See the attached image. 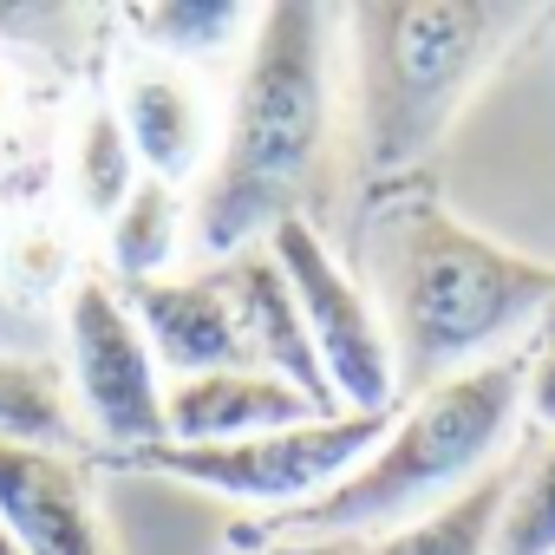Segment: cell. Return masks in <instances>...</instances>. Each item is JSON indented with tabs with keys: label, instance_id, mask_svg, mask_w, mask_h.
Returning <instances> with one entry per match:
<instances>
[{
	"label": "cell",
	"instance_id": "7a4b0ae2",
	"mask_svg": "<svg viewBox=\"0 0 555 555\" xmlns=\"http://www.w3.org/2000/svg\"><path fill=\"white\" fill-rule=\"evenodd\" d=\"M379 314L399 353V392H431L555 314V268L529 261L431 196H405L379 242Z\"/></svg>",
	"mask_w": 555,
	"mask_h": 555
},
{
	"label": "cell",
	"instance_id": "3957f363",
	"mask_svg": "<svg viewBox=\"0 0 555 555\" xmlns=\"http://www.w3.org/2000/svg\"><path fill=\"white\" fill-rule=\"evenodd\" d=\"M522 366L529 353H496L431 392H418L405 412H392L386 438L314 503L288 516H261L248 542L282 535H360V529H399L425 516L431 503L457 496L483 470L503 464L516 425H522Z\"/></svg>",
	"mask_w": 555,
	"mask_h": 555
},
{
	"label": "cell",
	"instance_id": "4fadbf2b",
	"mask_svg": "<svg viewBox=\"0 0 555 555\" xmlns=\"http://www.w3.org/2000/svg\"><path fill=\"white\" fill-rule=\"evenodd\" d=\"M509 477H516V457H503L496 470H483L457 496L431 503L425 516L386 529L360 555H496V522H503V503H509Z\"/></svg>",
	"mask_w": 555,
	"mask_h": 555
},
{
	"label": "cell",
	"instance_id": "8992f818",
	"mask_svg": "<svg viewBox=\"0 0 555 555\" xmlns=\"http://www.w3.org/2000/svg\"><path fill=\"white\" fill-rule=\"evenodd\" d=\"M268 255L282 261L295 308L308 321L314 360L327 373V392L340 412H392L399 399V353L386 334L379 301L334 261V248L321 242V229L308 216H288L268 229Z\"/></svg>",
	"mask_w": 555,
	"mask_h": 555
},
{
	"label": "cell",
	"instance_id": "9c48e42d",
	"mask_svg": "<svg viewBox=\"0 0 555 555\" xmlns=\"http://www.w3.org/2000/svg\"><path fill=\"white\" fill-rule=\"evenodd\" d=\"M0 529L21 542V555H112L86 464L53 444L0 438Z\"/></svg>",
	"mask_w": 555,
	"mask_h": 555
},
{
	"label": "cell",
	"instance_id": "ba28073f",
	"mask_svg": "<svg viewBox=\"0 0 555 555\" xmlns=\"http://www.w3.org/2000/svg\"><path fill=\"white\" fill-rule=\"evenodd\" d=\"M112 112H118L144 177H157L170 190H183L190 177H209V164L222 151V118L190 66L131 53L112 86Z\"/></svg>",
	"mask_w": 555,
	"mask_h": 555
},
{
	"label": "cell",
	"instance_id": "30bf717a",
	"mask_svg": "<svg viewBox=\"0 0 555 555\" xmlns=\"http://www.w3.org/2000/svg\"><path fill=\"white\" fill-rule=\"evenodd\" d=\"M209 274L222 282V295H229V308H235L248 366H261V373H274V379H288L295 392H308V399L334 418L340 405H334V392H327V373H321V360H314L308 321H301V308H295V288H288L282 261L268 255V242H255V248L216 261Z\"/></svg>",
	"mask_w": 555,
	"mask_h": 555
},
{
	"label": "cell",
	"instance_id": "5b68a950",
	"mask_svg": "<svg viewBox=\"0 0 555 555\" xmlns=\"http://www.w3.org/2000/svg\"><path fill=\"white\" fill-rule=\"evenodd\" d=\"M386 425L392 412H340V418H308V425L235 438V444H144V451H118V464L177 477V483H196L235 503H261L268 516H288L327 496L386 438Z\"/></svg>",
	"mask_w": 555,
	"mask_h": 555
},
{
	"label": "cell",
	"instance_id": "277c9868",
	"mask_svg": "<svg viewBox=\"0 0 555 555\" xmlns=\"http://www.w3.org/2000/svg\"><path fill=\"white\" fill-rule=\"evenodd\" d=\"M529 8L496 0H373L353 8V86H360V138L373 170H412Z\"/></svg>",
	"mask_w": 555,
	"mask_h": 555
},
{
	"label": "cell",
	"instance_id": "ac0fdd59",
	"mask_svg": "<svg viewBox=\"0 0 555 555\" xmlns=\"http://www.w3.org/2000/svg\"><path fill=\"white\" fill-rule=\"evenodd\" d=\"M496 555H555V438L516 457L509 503L496 522Z\"/></svg>",
	"mask_w": 555,
	"mask_h": 555
},
{
	"label": "cell",
	"instance_id": "ffe728a7",
	"mask_svg": "<svg viewBox=\"0 0 555 555\" xmlns=\"http://www.w3.org/2000/svg\"><path fill=\"white\" fill-rule=\"evenodd\" d=\"M522 418L555 438V327H542L535 347H529V366H522Z\"/></svg>",
	"mask_w": 555,
	"mask_h": 555
},
{
	"label": "cell",
	"instance_id": "6da1fadb",
	"mask_svg": "<svg viewBox=\"0 0 555 555\" xmlns=\"http://www.w3.org/2000/svg\"><path fill=\"white\" fill-rule=\"evenodd\" d=\"M334 14L308 0L261 8L248 34V60L222 118V151L203 177L190 235L203 255L229 261L268 242L274 222L301 216V190L321 164L334 118Z\"/></svg>",
	"mask_w": 555,
	"mask_h": 555
},
{
	"label": "cell",
	"instance_id": "603a6c76",
	"mask_svg": "<svg viewBox=\"0 0 555 555\" xmlns=\"http://www.w3.org/2000/svg\"><path fill=\"white\" fill-rule=\"evenodd\" d=\"M0 555H21V542H14V535H8V529H0Z\"/></svg>",
	"mask_w": 555,
	"mask_h": 555
},
{
	"label": "cell",
	"instance_id": "cb8c5ba5",
	"mask_svg": "<svg viewBox=\"0 0 555 555\" xmlns=\"http://www.w3.org/2000/svg\"><path fill=\"white\" fill-rule=\"evenodd\" d=\"M542 327H555V314H548V321H542Z\"/></svg>",
	"mask_w": 555,
	"mask_h": 555
},
{
	"label": "cell",
	"instance_id": "e0dca14e",
	"mask_svg": "<svg viewBox=\"0 0 555 555\" xmlns=\"http://www.w3.org/2000/svg\"><path fill=\"white\" fill-rule=\"evenodd\" d=\"M0 438L73 451V405H66V386L53 366L0 353Z\"/></svg>",
	"mask_w": 555,
	"mask_h": 555
},
{
	"label": "cell",
	"instance_id": "5bb4252c",
	"mask_svg": "<svg viewBox=\"0 0 555 555\" xmlns=\"http://www.w3.org/2000/svg\"><path fill=\"white\" fill-rule=\"evenodd\" d=\"M261 8H235V0H157V8H131V34L157 60H216L255 34Z\"/></svg>",
	"mask_w": 555,
	"mask_h": 555
},
{
	"label": "cell",
	"instance_id": "7c38bea8",
	"mask_svg": "<svg viewBox=\"0 0 555 555\" xmlns=\"http://www.w3.org/2000/svg\"><path fill=\"white\" fill-rule=\"evenodd\" d=\"M308 418H327V412L308 392H295L288 379L261 373V366L203 373V379H170L164 386V425H170L164 444H235V438L308 425Z\"/></svg>",
	"mask_w": 555,
	"mask_h": 555
},
{
	"label": "cell",
	"instance_id": "44dd1931",
	"mask_svg": "<svg viewBox=\"0 0 555 555\" xmlns=\"http://www.w3.org/2000/svg\"><path fill=\"white\" fill-rule=\"evenodd\" d=\"M261 555H360L347 535H282V542H268Z\"/></svg>",
	"mask_w": 555,
	"mask_h": 555
},
{
	"label": "cell",
	"instance_id": "7402d4cb",
	"mask_svg": "<svg viewBox=\"0 0 555 555\" xmlns=\"http://www.w3.org/2000/svg\"><path fill=\"white\" fill-rule=\"evenodd\" d=\"M8 105H14V73L0 66V118H8Z\"/></svg>",
	"mask_w": 555,
	"mask_h": 555
},
{
	"label": "cell",
	"instance_id": "8fae6325",
	"mask_svg": "<svg viewBox=\"0 0 555 555\" xmlns=\"http://www.w3.org/2000/svg\"><path fill=\"white\" fill-rule=\"evenodd\" d=\"M125 301H131L138 327L151 340V360L170 366V379H203V373H242L248 366L235 308H229V295L209 268L138 282V288H125Z\"/></svg>",
	"mask_w": 555,
	"mask_h": 555
},
{
	"label": "cell",
	"instance_id": "2e32d148",
	"mask_svg": "<svg viewBox=\"0 0 555 555\" xmlns=\"http://www.w3.org/2000/svg\"><path fill=\"white\" fill-rule=\"evenodd\" d=\"M138 183H144V170H138V151H131L112 99L86 105L79 125H73V196H79V209L92 222H112Z\"/></svg>",
	"mask_w": 555,
	"mask_h": 555
},
{
	"label": "cell",
	"instance_id": "d6986e66",
	"mask_svg": "<svg viewBox=\"0 0 555 555\" xmlns=\"http://www.w3.org/2000/svg\"><path fill=\"white\" fill-rule=\"evenodd\" d=\"M0 282H8V295H21V301H47L53 288H73V255H66L60 229L27 222V229L0 235Z\"/></svg>",
	"mask_w": 555,
	"mask_h": 555
},
{
	"label": "cell",
	"instance_id": "9a60e30c",
	"mask_svg": "<svg viewBox=\"0 0 555 555\" xmlns=\"http://www.w3.org/2000/svg\"><path fill=\"white\" fill-rule=\"evenodd\" d=\"M177 242H183V196L170 183H157V177H144L125 196V209L105 222V248H112V268H118L125 288L157 282L170 268V255H177Z\"/></svg>",
	"mask_w": 555,
	"mask_h": 555
},
{
	"label": "cell",
	"instance_id": "52a82bcc",
	"mask_svg": "<svg viewBox=\"0 0 555 555\" xmlns=\"http://www.w3.org/2000/svg\"><path fill=\"white\" fill-rule=\"evenodd\" d=\"M66 360H73V392L105 444L144 451L170 438L151 340L131 301L105 274H73V288H66Z\"/></svg>",
	"mask_w": 555,
	"mask_h": 555
}]
</instances>
